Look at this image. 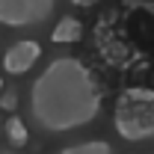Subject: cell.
<instances>
[{
    "instance_id": "cell-4",
    "label": "cell",
    "mask_w": 154,
    "mask_h": 154,
    "mask_svg": "<svg viewBox=\"0 0 154 154\" xmlns=\"http://www.w3.org/2000/svg\"><path fill=\"white\" fill-rule=\"evenodd\" d=\"M38 54H42V48H38V42H15L9 51H6V57H3V68L9 71V74H24V71H30L33 65H36Z\"/></svg>"
},
{
    "instance_id": "cell-5",
    "label": "cell",
    "mask_w": 154,
    "mask_h": 154,
    "mask_svg": "<svg viewBox=\"0 0 154 154\" xmlns=\"http://www.w3.org/2000/svg\"><path fill=\"white\" fill-rule=\"evenodd\" d=\"M80 36H83V24L77 18H62L54 27V33H51V38L57 42V45H68V42H80Z\"/></svg>"
},
{
    "instance_id": "cell-11",
    "label": "cell",
    "mask_w": 154,
    "mask_h": 154,
    "mask_svg": "<svg viewBox=\"0 0 154 154\" xmlns=\"http://www.w3.org/2000/svg\"><path fill=\"white\" fill-rule=\"evenodd\" d=\"M0 89H3V77H0Z\"/></svg>"
},
{
    "instance_id": "cell-9",
    "label": "cell",
    "mask_w": 154,
    "mask_h": 154,
    "mask_svg": "<svg viewBox=\"0 0 154 154\" xmlns=\"http://www.w3.org/2000/svg\"><path fill=\"white\" fill-rule=\"evenodd\" d=\"M74 6H95V3H101V0H71Z\"/></svg>"
},
{
    "instance_id": "cell-3",
    "label": "cell",
    "mask_w": 154,
    "mask_h": 154,
    "mask_svg": "<svg viewBox=\"0 0 154 154\" xmlns=\"http://www.w3.org/2000/svg\"><path fill=\"white\" fill-rule=\"evenodd\" d=\"M57 0H0L3 27H36L54 15Z\"/></svg>"
},
{
    "instance_id": "cell-6",
    "label": "cell",
    "mask_w": 154,
    "mask_h": 154,
    "mask_svg": "<svg viewBox=\"0 0 154 154\" xmlns=\"http://www.w3.org/2000/svg\"><path fill=\"white\" fill-rule=\"evenodd\" d=\"M59 154H113V148H110V142H104V139H92V142L68 145V148H62Z\"/></svg>"
},
{
    "instance_id": "cell-8",
    "label": "cell",
    "mask_w": 154,
    "mask_h": 154,
    "mask_svg": "<svg viewBox=\"0 0 154 154\" xmlns=\"http://www.w3.org/2000/svg\"><path fill=\"white\" fill-rule=\"evenodd\" d=\"M3 110H15V95H3Z\"/></svg>"
},
{
    "instance_id": "cell-10",
    "label": "cell",
    "mask_w": 154,
    "mask_h": 154,
    "mask_svg": "<svg viewBox=\"0 0 154 154\" xmlns=\"http://www.w3.org/2000/svg\"><path fill=\"white\" fill-rule=\"evenodd\" d=\"M0 154H15V151H0Z\"/></svg>"
},
{
    "instance_id": "cell-2",
    "label": "cell",
    "mask_w": 154,
    "mask_h": 154,
    "mask_svg": "<svg viewBox=\"0 0 154 154\" xmlns=\"http://www.w3.org/2000/svg\"><path fill=\"white\" fill-rule=\"evenodd\" d=\"M113 125L122 139L128 142H142L154 136V92L148 86H134L125 89L116 101Z\"/></svg>"
},
{
    "instance_id": "cell-7",
    "label": "cell",
    "mask_w": 154,
    "mask_h": 154,
    "mask_svg": "<svg viewBox=\"0 0 154 154\" xmlns=\"http://www.w3.org/2000/svg\"><path fill=\"white\" fill-rule=\"evenodd\" d=\"M6 136H9V142H12L15 148H24V145H27L30 134H27V125L21 122L18 116H12V119L6 122Z\"/></svg>"
},
{
    "instance_id": "cell-1",
    "label": "cell",
    "mask_w": 154,
    "mask_h": 154,
    "mask_svg": "<svg viewBox=\"0 0 154 154\" xmlns=\"http://www.w3.org/2000/svg\"><path fill=\"white\" fill-rule=\"evenodd\" d=\"M30 113L48 134L86 128L101 113V89L89 65L74 57H57L30 89Z\"/></svg>"
}]
</instances>
